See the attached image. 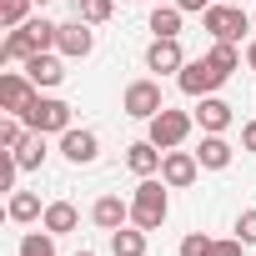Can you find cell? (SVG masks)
<instances>
[{"mask_svg":"<svg viewBox=\"0 0 256 256\" xmlns=\"http://www.w3.org/2000/svg\"><path fill=\"white\" fill-rule=\"evenodd\" d=\"M166 181H156V176H141V186L131 191V221L141 226V231H161V221L171 216V201H166Z\"/></svg>","mask_w":256,"mask_h":256,"instance_id":"6da1fadb","label":"cell"},{"mask_svg":"<svg viewBox=\"0 0 256 256\" xmlns=\"http://www.w3.org/2000/svg\"><path fill=\"white\" fill-rule=\"evenodd\" d=\"M20 120L30 126V131H46V136H66V131H70V106H66L60 96H36V100L20 110Z\"/></svg>","mask_w":256,"mask_h":256,"instance_id":"7a4b0ae2","label":"cell"},{"mask_svg":"<svg viewBox=\"0 0 256 256\" xmlns=\"http://www.w3.org/2000/svg\"><path fill=\"white\" fill-rule=\"evenodd\" d=\"M146 126H151V141H156L161 151H176V146L191 136V126H196V110H171V106H166V110H156Z\"/></svg>","mask_w":256,"mask_h":256,"instance_id":"3957f363","label":"cell"},{"mask_svg":"<svg viewBox=\"0 0 256 256\" xmlns=\"http://www.w3.org/2000/svg\"><path fill=\"white\" fill-rule=\"evenodd\" d=\"M201 26L211 30V40H231V46H241V36L251 30V16H246L241 6H221V0H216V6L201 16Z\"/></svg>","mask_w":256,"mask_h":256,"instance_id":"277c9868","label":"cell"},{"mask_svg":"<svg viewBox=\"0 0 256 256\" xmlns=\"http://www.w3.org/2000/svg\"><path fill=\"white\" fill-rule=\"evenodd\" d=\"M176 86H181L191 100H201V96H216V86H226V76H221L206 56H196V60H186V66L176 70Z\"/></svg>","mask_w":256,"mask_h":256,"instance_id":"5b68a950","label":"cell"},{"mask_svg":"<svg viewBox=\"0 0 256 256\" xmlns=\"http://www.w3.org/2000/svg\"><path fill=\"white\" fill-rule=\"evenodd\" d=\"M120 110L131 120H151L156 110H166V96H161V80H131L120 96Z\"/></svg>","mask_w":256,"mask_h":256,"instance_id":"8992f818","label":"cell"},{"mask_svg":"<svg viewBox=\"0 0 256 256\" xmlns=\"http://www.w3.org/2000/svg\"><path fill=\"white\" fill-rule=\"evenodd\" d=\"M36 96H40V86H36L30 76H20V70H0V110H6V116H20Z\"/></svg>","mask_w":256,"mask_h":256,"instance_id":"52a82bcc","label":"cell"},{"mask_svg":"<svg viewBox=\"0 0 256 256\" xmlns=\"http://www.w3.org/2000/svg\"><path fill=\"white\" fill-rule=\"evenodd\" d=\"M56 50L66 56V60H86L90 50H96V30L76 16V20H60V36H56Z\"/></svg>","mask_w":256,"mask_h":256,"instance_id":"ba28073f","label":"cell"},{"mask_svg":"<svg viewBox=\"0 0 256 256\" xmlns=\"http://www.w3.org/2000/svg\"><path fill=\"white\" fill-rule=\"evenodd\" d=\"M196 176H201L196 151H166V156H161V181H166L171 191H186Z\"/></svg>","mask_w":256,"mask_h":256,"instance_id":"9c48e42d","label":"cell"},{"mask_svg":"<svg viewBox=\"0 0 256 256\" xmlns=\"http://www.w3.org/2000/svg\"><path fill=\"white\" fill-rule=\"evenodd\" d=\"M60 156H66L70 166H90V161L100 156V136H96V131H76V126H70V131L60 136Z\"/></svg>","mask_w":256,"mask_h":256,"instance_id":"30bf717a","label":"cell"},{"mask_svg":"<svg viewBox=\"0 0 256 256\" xmlns=\"http://www.w3.org/2000/svg\"><path fill=\"white\" fill-rule=\"evenodd\" d=\"M186 66V50H181V40L176 36H156L151 46H146V70H181Z\"/></svg>","mask_w":256,"mask_h":256,"instance_id":"8fae6325","label":"cell"},{"mask_svg":"<svg viewBox=\"0 0 256 256\" xmlns=\"http://www.w3.org/2000/svg\"><path fill=\"white\" fill-rule=\"evenodd\" d=\"M26 76L40 86V90H50V86H60L66 80V56H50V50H36L30 60H26Z\"/></svg>","mask_w":256,"mask_h":256,"instance_id":"7c38bea8","label":"cell"},{"mask_svg":"<svg viewBox=\"0 0 256 256\" xmlns=\"http://www.w3.org/2000/svg\"><path fill=\"white\" fill-rule=\"evenodd\" d=\"M236 116H231V106L221 100V96H201V106H196V126L206 136H226V126H231Z\"/></svg>","mask_w":256,"mask_h":256,"instance_id":"4fadbf2b","label":"cell"},{"mask_svg":"<svg viewBox=\"0 0 256 256\" xmlns=\"http://www.w3.org/2000/svg\"><path fill=\"white\" fill-rule=\"evenodd\" d=\"M161 146L146 136V141H131V146H126V166H131L136 176H161Z\"/></svg>","mask_w":256,"mask_h":256,"instance_id":"5bb4252c","label":"cell"},{"mask_svg":"<svg viewBox=\"0 0 256 256\" xmlns=\"http://www.w3.org/2000/svg\"><path fill=\"white\" fill-rule=\"evenodd\" d=\"M196 161H201V171H226V166L236 161V151H231V141H226V136H201Z\"/></svg>","mask_w":256,"mask_h":256,"instance_id":"9a60e30c","label":"cell"},{"mask_svg":"<svg viewBox=\"0 0 256 256\" xmlns=\"http://www.w3.org/2000/svg\"><path fill=\"white\" fill-rule=\"evenodd\" d=\"M90 221H96L100 231H116V226L131 221V201H120V196H100V201L90 206Z\"/></svg>","mask_w":256,"mask_h":256,"instance_id":"2e32d148","label":"cell"},{"mask_svg":"<svg viewBox=\"0 0 256 256\" xmlns=\"http://www.w3.org/2000/svg\"><path fill=\"white\" fill-rule=\"evenodd\" d=\"M36 50H40V46H36L30 26H16V30L6 36V46H0V60H6V66H26V60H30Z\"/></svg>","mask_w":256,"mask_h":256,"instance_id":"e0dca14e","label":"cell"},{"mask_svg":"<svg viewBox=\"0 0 256 256\" xmlns=\"http://www.w3.org/2000/svg\"><path fill=\"white\" fill-rule=\"evenodd\" d=\"M110 256H146V231L136 221H126L110 231Z\"/></svg>","mask_w":256,"mask_h":256,"instance_id":"ac0fdd59","label":"cell"},{"mask_svg":"<svg viewBox=\"0 0 256 256\" xmlns=\"http://www.w3.org/2000/svg\"><path fill=\"white\" fill-rule=\"evenodd\" d=\"M40 226H46L50 236H66V231H76V226H80V211H76L70 201H50V206H46V216H40Z\"/></svg>","mask_w":256,"mask_h":256,"instance_id":"d6986e66","label":"cell"},{"mask_svg":"<svg viewBox=\"0 0 256 256\" xmlns=\"http://www.w3.org/2000/svg\"><path fill=\"white\" fill-rule=\"evenodd\" d=\"M6 211H10V221H16V226H26V221H40V216H46V206H40V196H36V191H10V206H6Z\"/></svg>","mask_w":256,"mask_h":256,"instance_id":"ffe728a7","label":"cell"},{"mask_svg":"<svg viewBox=\"0 0 256 256\" xmlns=\"http://www.w3.org/2000/svg\"><path fill=\"white\" fill-rule=\"evenodd\" d=\"M206 60H211V66H216V70H221L226 80H231V76L241 70V50H236L231 40H211V50H206Z\"/></svg>","mask_w":256,"mask_h":256,"instance_id":"44dd1931","label":"cell"},{"mask_svg":"<svg viewBox=\"0 0 256 256\" xmlns=\"http://www.w3.org/2000/svg\"><path fill=\"white\" fill-rule=\"evenodd\" d=\"M16 161H20V171H40V166H46V131H30V136L20 141Z\"/></svg>","mask_w":256,"mask_h":256,"instance_id":"7402d4cb","label":"cell"},{"mask_svg":"<svg viewBox=\"0 0 256 256\" xmlns=\"http://www.w3.org/2000/svg\"><path fill=\"white\" fill-rule=\"evenodd\" d=\"M181 16H186V10L176 6V0H166V6L151 10V30H156V36H181Z\"/></svg>","mask_w":256,"mask_h":256,"instance_id":"603a6c76","label":"cell"},{"mask_svg":"<svg viewBox=\"0 0 256 256\" xmlns=\"http://www.w3.org/2000/svg\"><path fill=\"white\" fill-rule=\"evenodd\" d=\"M26 136H30V126H26L20 116H6V120H0V151H20Z\"/></svg>","mask_w":256,"mask_h":256,"instance_id":"cb8c5ba5","label":"cell"},{"mask_svg":"<svg viewBox=\"0 0 256 256\" xmlns=\"http://www.w3.org/2000/svg\"><path fill=\"white\" fill-rule=\"evenodd\" d=\"M30 6H36V0H0V26H6V30L26 26L30 20Z\"/></svg>","mask_w":256,"mask_h":256,"instance_id":"d4e9b609","label":"cell"},{"mask_svg":"<svg viewBox=\"0 0 256 256\" xmlns=\"http://www.w3.org/2000/svg\"><path fill=\"white\" fill-rule=\"evenodd\" d=\"M20 256H56V236L50 231H26L20 236Z\"/></svg>","mask_w":256,"mask_h":256,"instance_id":"484cf974","label":"cell"},{"mask_svg":"<svg viewBox=\"0 0 256 256\" xmlns=\"http://www.w3.org/2000/svg\"><path fill=\"white\" fill-rule=\"evenodd\" d=\"M110 10H116V0H80V6H76V16H80L86 26H106Z\"/></svg>","mask_w":256,"mask_h":256,"instance_id":"4316f807","label":"cell"},{"mask_svg":"<svg viewBox=\"0 0 256 256\" xmlns=\"http://www.w3.org/2000/svg\"><path fill=\"white\" fill-rule=\"evenodd\" d=\"M26 26H30V36H36V46H40V50H56V36H60V26H56V20H46V16H30Z\"/></svg>","mask_w":256,"mask_h":256,"instance_id":"83f0119b","label":"cell"},{"mask_svg":"<svg viewBox=\"0 0 256 256\" xmlns=\"http://www.w3.org/2000/svg\"><path fill=\"white\" fill-rule=\"evenodd\" d=\"M211 246H216V241H211L206 231H191V236L181 241V256H211Z\"/></svg>","mask_w":256,"mask_h":256,"instance_id":"f1b7e54d","label":"cell"},{"mask_svg":"<svg viewBox=\"0 0 256 256\" xmlns=\"http://www.w3.org/2000/svg\"><path fill=\"white\" fill-rule=\"evenodd\" d=\"M236 236H241V241H246V246H256V206H251V211H241V216H236Z\"/></svg>","mask_w":256,"mask_h":256,"instance_id":"f546056e","label":"cell"},{"mask_svg":"<svg viewBox=\"0 0 256 256\" xmlns=\"http://www.w3.org/2000/svg\"><path fill=\"white\" fill-rule=\"evenodd\" d=\"M241 251H246V241H241V236H226V241H216V246H211V256H241Z\"/></svg>","mask_w":256,"mask_h":256,"instance_id":"4dcf8cb0","label":"cell"},{"mask_svg":"<svg viewBox=\"0 0 256 256\" xmlns=\"http://www.w3.org/2000/svg\"><path fill=\"white\" fill-rule=\"evenodd\" d=\"M176 6H181V10H186V16H206V10H211V6H216V0H176Z\"/></svg>","mask_w":256,"mask_h":256,"instance_id":"1f68e13d","label":"cell"},{"mask_svg":"<svg viewBox=\"0 0 256 256\" xmlns=\"http://www.w3.org/2000/svg\"><path fill=\"white\" fill-rule=\"evenodd\" d=\"M241 151H251V156H256V120H246V126H241Z\"/></svg>","mask_w":256,"mask_h":256,"instance_id":"d6a6232c","label":"cell"},{"mask_svg":"<svg viewBox=\"0 0 256 256\" xmlns=\"http://www.w3.org/2000/svg\"><path fill=\"white\" fill-rule=\"evenodd\" d=\"M246 66H251V70H256V40H251V46H246Z\"/></svg>","mask_w":256,"mask_h":256,"instance_id":"836d02e7","label":"cell"},{"mask_svg":"<svg viewBox=\"0 0 256 256\" xmlns=\"http://www.w3.org/2000/svg\"><path fill=\"white\" fill-rule=\"evenodd\" d=\"M221 6H241V0H221Z\"/></svg>","mask_w":256,"mask_h":256,"instance_id":"e575fe53","label":"cell"},{"mask_svg":"<svg viewBox=\"0 0 256 256\" xmlns=\"http://www.w3.org/2000/svg\"><path fill=\"white\" fill-rule=\"evenodd\" d=\"M76 256H96V251H76Z\"/></svg>","mask_w":256,"mask_h":256,"instance_id":"d590c367","label":"cell"},{"mask_svg":"<svg viewBox=\"0 0 256 256\" xmlns=\"http://www.w3.org/2000/svg\"><path fill=\"white\" fill-rule=\"evenodd\" d=\"M36 6H50V0H36Z\"/></svg>","mask_w":256,"mask_h":256,"instance_id":"8d00e7d4","label":"cell"},{"mask_svg":"<svg viewBox=\"0 0 256 256\" xmlns=\"http://www.w3.org/2000/svg\"><path fill=\"white\" fill-rule=\"evenodd\" d=\"M156 6H166V0H156Z\"/></svg>","mask_w":256,"mask_h":256,"instance_id":"74e56055","label":"cell"}]
</instances>
